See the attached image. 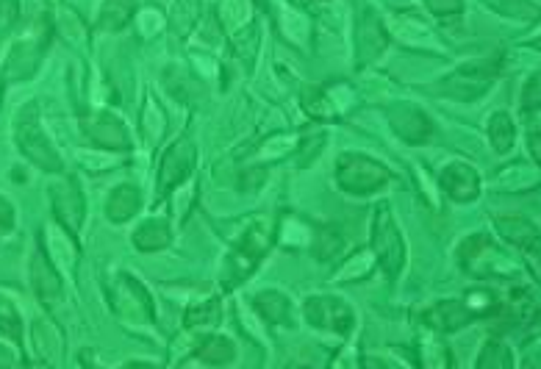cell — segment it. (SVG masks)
<instances>
[{"instance_id": "obj_30", "label": "cell", "mask_w": 541, "mask_h": 369, "mask_svg": "<svg viewBox=\"0 0 541 369\" xmlns=\"http://www.w3.org/2000/svg\"><path fill=\"white\" fill-rule=\"evenodd\" d=\"M511 364H514V358H511V350H508L503 342H489V345L483 347V353H480L478 358L480 369L511 367Z\"/></svg>"}, {"instance_id": "obj_13", "label": "cell", "mask_w": 541, "mask_h": 369, "mask_svg": "<svg viewBox=\"0 0 541 369\" xmlns=\"http://www.w3.org/2000/svg\"><path fill=\"white\" fill-rule=\"evenodd\" d=\"M442 189L455 203H472L480 195V178L469 164L453 161L442 170Z\"/></svg>"}, {"instance_id": "obj_9", "label": "cell", "mask_w": 541, "mask_h": 369, "mask_svg": "<svg viewBox=\"0 0 541 369\" xmlns=\"http://www.w3.org/2000/svg\"><path fill=\"white\" fill-rule=\"evenodd\" d=\"M50 197V209H53V217L59 220L62 228H67L70 234H78L81 222H84V211H87V203H84V195L75 184L73 178H62V181H53L48 186Z\"/></svg>"}, {"instance_id": "obj_4", "label": "cell", "mask_w": 541, "mask_h": 369, "mask_svg": "<svg viewBox=\"0 0 541 369\" xmlns=\"http://www.w3.org/2000/svg\"><path fill=\"white\" fill-rule=\"evenodd\" d=\"M372 250H375V259L381 261L383 272L394 278L397 272L403 270V261H406V245H403V236L400 228L394 222L389 206H381L375 211V222H372Z\"/></svg>"}, {"instance_id": "obj_5", "label": "cell", "mask_w": 541, "mask_h": 369, "mask_svg": "<svg viewBox=\"0 0 541 369\" xmlns=\"http://www.w3.org/2000/svg\"><path fill=\"white\" fill-rule=\"evenodd\" d=\"M494 75H497V64L492 62L464 64L455 73L447 75L442 84H436L433 92L455 100H475L480 95H486V89L492 87Z\"/></svg>"}, {"instance_id": "obj_26", "label": "cell", "mask_w": 541, "mask_h": 369, "mask_svg": "<svg viewBox=\"0 0 541 369\" xmlns=\"http://www.w3.org/2000/svg\"><path fill=\"white\" fill-rule=\"evenodd\" d=\"M489 9L505 14V17H517V20H536L539 6H533V0H483Z\"/></svg>"}, {"instance_id": "obj_34", "label": "cell", "mask_w": 541, "mask_h": 369, "mask_svg": "<svg viewBox=\"0 0 541 369\" xmlns=\"http://www.w3.org/2000/svg\"><path fill=\"white\" fill-rule=\"evenodd\" d=\"M14 231V209L6 197H0V236L12 234Z\"/></svg>"}, {"instance_id": "obj_11", "label": "cell", "mask_w": 541, "mask_h": 369, "mask_svg": "<svg viewBox=\"0 0 541 369\" xmlns=\"http://www.w3.org/2000/svg\"><path fill=\"white\" fill-rule=\"evenodd\" d=\"M81 131L87 139H92L98 148L106 150H128L131 148V136L125 131V125L114 114H84L81 117Z\"/></svg>"}, {"instance_id": "obj_17", "label": "cell", "mask_w": 541, "mask_h": 369, "mask_svg": "<svg viewBox=\"0 0 541 369\" xmlns=\"http://www.w3.org/2000/svg\"><path fill=\"white\" fill-rule=\"evenodd\" d=\"M422 320L436 333H453L461 331V328L472 320V311L467 308V303L447 300V303H436L433 308H428V311L422 314Z\"/></svg>"}, {"instance_id": "obj_21", "label": "cell", "mask_w": 541, "mask_h": 369, "mask_svg": "<svg viewBox=\"0 0 541 369\" xmlns=\"http://www.w3.org/2000/svg\"><path fill=\"white\" fill-rule=\"evenodd\" d=\"M170 239H173V234H170V225L164 220L142 222V225L134 231L136 250H145V253L167 247L170 245Z\"/></svg>"}, {"instance_id": "obj_6", "label": "cell", "mask_w": 541, "mask_h": 369, "mask_svg": "<svg viewBox=\"0 0 541 369\" xmlns=\"http://www.w3.org/2000/svg\"><path fill=\"white\" fill-rule=\"evenodd\" d=\"M111 306L114 311L123 317V320L131 322H150L153 320V300H150L148 289L142 283L125 275V272H117L114 275V283L109 289Z\"/></svg>"}, {"instance_id": "obj_20", "label": "cell", "mask_w": 541, "mask_h": 369, "mask_svg": "<svg viewBox=\"0 0 541 369\" xmlns=\"http://www.w3.org/2000/svg\"><path fill=\"white\" fill-rule=\"evenodd\" d=\"M142 197H139V189H134L131 184L117 186L114 192H111L109 203H106V214H109L111 222H128L134 217L136 211H139V203Z\"/></svg>"}, {"instance_id": "obj_16", "label": "cell", "mask_w": 541, "mask_h": 369, "mask_svg": "<svg viewBox=\"0 0 541 369\" xmlns=\"http://www.w3.org/2000/svg\"><path fill=\"white\" fill-rule=\"evenodd\" d=\"M31 345L45 364H59L64 353V336L59 331V325L48 317H39L31 328Z\"/></svg>"}, {"instance_id": "obj_31", "label": "cell", "mask_w": 541, "mask_h": 369, "mask_svg": "<svg viewBox=\"0 0 541 369\" xmlns=\"http://www.w3.org/2000/svg\"><path fill=\"white\" fill-rule=\"evenodd\" d=\"M425 3L442 20H450V17H458V14L464 12V0H425Z\"/></svg>"}, {"instance_id": "obj_14", "label": "cell", "mask_w": 541, "mask_h": 369, "mask_svg": "<svg viewBox=\"0 0 541 369\" xmlns=\"http://www.w3.org/2000/svg\"><path fill=\"white\" fill-rule=\"evenodd\" d=\"M389 123L411 145H419L433 134V125L425 117V111H419L417 106H408V103H400V106L389 109Z\"/></svg>"}, {"instance_id": "obj_19", "label": "cell", "mask_w": 541, "mask_h": 369, "mask_svg": "<svg viewBox=\"0 0 541 369\" xmlns=\"http://www.w3.org/2000/svg\"><path fill=\"white\" fill-rule=\"evenodd\" d=\"M253 308L272 325H292V300L283 292H275V289L259 292L253 297Z\"/></svg>"}, {"instance_id": "obj_3", "label": "cell", "mask_w": 541, "mask_h": 369, "mask_svg": "<svg viewBox=\"0 0 541 369\" xmlns=\"http://www.w3.org/2000/svg\"><path fill=\"white\" fill-rule=\"evenodd\" d=\"M392 175L383 167L381 161L369 159V156H358V153H345L339 164H336V181L339 186L350 192V195H372L378 192Z\"/></svg>"}, {"instance_id": "obj_12", "label": "cell", "mask_w": 541, "mask_h": 369, "mask_svg": "<svg viewBox=\"0 0 541 369\" xmlns=\"http://www.w3.org/2000/svg\"><path fill=\"white\" fill-rule=\"evenodd\" d=\"M386 50V28L372 9H361L356 25V62L361 67L372 64Z\"/></svg>"}, {"instance_id": "obj_1", "label": "cell", "mask_w": 541, "mask_h": 369, "mask_svg": "<svg viewBox=\"0 0 541 369\" xmlns=\"http://www.w3.org/2000/svg\"><path fill=\"white\" fill-rule=\"evenodd\" d=\"M14 139H17L20 153L31 164H37L39 170H45V173H62L64 170L59 150L53 148V142H50L45 128H42L37 103H25L23 109L17 111V117H14Z\"/></svg>"}, {"instance_id": "obj_8", "label": "cell", "mask_w": 541, "mask_h": 369, "mask_svg": "<svg viewBox=\"0 0 541 369\" xmlns=\"http://www.w3.org/2000/svg\"><path fill=\"white\" fill-rule=\"evenodd\" d=\"M458 259L464 264V270L472 272V275H508L511 272V261H505L500 256V250L494 247V242L486 234L469 236L467 242L458 250Z\"/></svg>"}, {"instance_id": "obj_2", "label": "cell", "mask_w": 541, "mask_h": 369, "mask_svg": "<svg viewBox=\"0 0 541 369\" xmlns=\"http://www.w3.org/2000/svg\"><path fill=\"white\" fill-rule=\"evenodd\" d=\"M272 245V231L270 222L256 220L242 236V242L234 247V253L225 261V272H222V286L225 289H234L239 283L245 281L250 272L256 270V264L264 259V253Z\"/></svg>"}, {"instance_id": "obj_33", "label": "cell", "mask_w": 541, "mask_h": 369, "mask_svg": "<svg viewBox=\"0 0 541 369\" xmlns=\"http://www.w3.org/2000/svg\"><path fill=\"white\" fill-rule=\"evenodd\" d=\"M494 306V295L492 292H472L467 297V308L472 314H489Z\"/></svg>"}, {"instance_id": "obj_24", "label": "cell", "mask_w": 541, "mask_h": 369, "mask_svg": "<svg viewBox=\"0 0 541 369\" xmlns=\"http://www.w3.org/2000/svg\"><path fill=\"white\" fill-rule=\"evenodd\" d=\"M489 139H492V148L497 153H508L517 142V128H514V120L505 114V111H497L492 120H489Z\"/></svg>"}, {"instance_id": "obj_32", "label": "cell", "mask_w": 541, "mask_h": 369, "mask_svg": "<svg viewBox=\"0 0 541 369\" xmlns=\"http://www.w3.org/2000/svg\"><path fill=\"white\" fill-rule=\"evenodd\" d=\"M522 109L528 117H533V111L539 114V73L533 75L528 81V87H525V100H522Z\"/></svg>"}, {"instance_id": "obj_18", "label": "cell", "mask_w": 541, "mask_h": 369, "mask_svg": "<svg viewBox=\"0 0 541 369\" xmlns=\"http://www.w3.org/2000/svg\"><path fill=\"white\" fill-rule=\"evenodd\" d=\"M494 225H497V231H500L511 245L525 250L528 259L539 264V231L533 228V222L519 220V217H500Z\"/></svg>"}, {"instance_id": "obj_29", "label": "cell", "mask_w": 541, "mask_h": 369, "mask_svg": "<svg viewBox=\"0 0 541 369\" xmlns=\"http://www.w3.org/2000/svg\"><path fill=\"white\" fill-rule=\"evenodd\" d=\"M0 333L9 336L14 345H20L23 339V320L6 297H0Z\"/></svg>"}, {"instance_id": "obj_15", "label": "cell", "mask_w": 541, "mask_h": 369, "mask_svg": "<svg viewBox=\"0 0 541 369\" xmlns=\"http://www.w3.org/2000/svg\"><path fill=\"white\" fill-rule=\"evenodd\" d=\"M28 275H31V286L42 303H56L62 297V275L53 267V261L48 259L45 250H37L34 259H31V267H28Z\"/></svg>"}, {"instance_id": "obj_27", "label": "cell", "mask_w": 541, "mask_h": 369, "mask_svg": "<svg viewBox=\"0 0 541 369\" xmlns=\"http://www.w3.org/2000/svg\"><path fill=\"white\" fill-rule=\"evenodd\" d=\"M197 17H200V0H175V6H173L175 34L186 37V34L195 28Z\"/></svg>"}, {"instance_id": "obj_25", "label": "cell", "mask_w": 541, "mask_h": 369, "mask_svg": "<svg viewBox=\"0 0 541 369\" xmlns=\"http://www.w3.org/2000/svg\"><path fill=\"white\" fill-rule=\"evenodd\" d=\"M236 356L234 342L225 339V336H209L203 345L197 347V358L206 361V364H231Z\"/></svg>"}, {"instance_id": "obj_28", "label": "cell", "mask_w": 541, "mask_h": 369, "mask_svg": "<svg viewBox=\"0 0 541 369\" xmlns=\"http://www.w3.org/2000/svg\"><path fill=\"white\" fill-rule=\"evenodd\" d=\"M342 234L333 228V225H322L320 231H317V242H314V250H317V259L328 261L333 259L339 250H342Z\"/></svg>"}, {"instance_id": "obj_10", "label": "cell", "mask_w": 541, "mask_h": 369, "mask_svg": "<svg viewBox=\"0 0 541 369\" xmlns=\"http://www.w3.org/2000/svg\"><path fill=\"white\" fill-rule=\"evenodd\" d=\"M306 320L314 325V328H322V331L333 333H350L353 325H356V317H353V308L347 306L342 297L320 295L311 297L306 303Z\"/></svg>"}, {"instance_id": "obj_22", "label": "cell", "mask_w": 541, "mask_h": 369, "mask_svg": "<svg viewBox=\"0 0 541 369\" xmlns=\"http://www.w3.org/2000/svg\"><path fill=\"white\" fill-rule=\"evenodd\" d=\"M136 0H106L103 12L98 17V25L103 31H120L134 20Z\"/></svg>"}, {"instance_id": "obj_23", "label": "cell", "mask_w": 541, "mask_h": 369, "mask_svg": "<svg viewBox=\"0 0 541 369\" xmlns=\"http://www.w3.org/2000/svg\"><path fill=\"white\" fill-rule=\"evenodd\" d=\"M222 311H220V300L211 297V300H203L197 303L184 314V328L186 331H209L220 322Z\"/></svg>"}, {"instance_id": "obj_7", "label": "cell", "mask_w": 541, "mask_h": 369, "mask_svg": "<svg viewBox=\"0 0 541 369\" xmlns=\"http://www.w3.org/2000/svg\"><path fill=\"white\" fill-rule=\"evenodd\" d=\"M197 150L192 139H178L173 148L167 150L161 156L159 164V181H156V200H164V197L173 192L175 186L184 184L186 178L195 170Z\"/></svg>"}]
</instances>
